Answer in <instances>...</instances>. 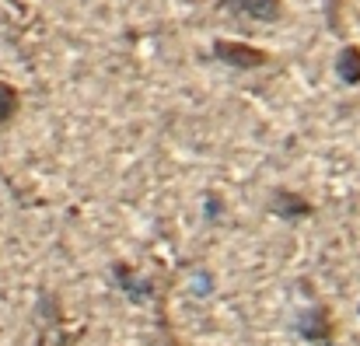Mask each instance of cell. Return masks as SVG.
<instances>
[{"label": "cell", "instance_id": "1", "mask_svg": "<svg viewBox=\"0 0 360 346\" xmlns=\"http://www.w3.org/2000/svg\"><path fill=\"white\" fill-rule=\"evenodd\" d=\"M214 56L231 67V70H259L269 63V53L259 49V46H248L238 39H214Z\"/></svg>", "mask_w": 360, "mask_h": 346}, {"label": "cell", "instance_id": "2", "mask_svg": "<svg viewBox=\"0 0 360 346\" xmlns=\"http://www.w3.org/2000/svg\"><path fill=\"white\" fill-rule=\"evenodd\" d=\"M297 336L301 340H308V343L315 346H326L336 340V319H333V312L326 308V305H311V308H304L301 315H297Z\"/></svg>", "mask_w": 360, "mask_h": 346}, {"label": "cell", "instance_id": "3", "mask_svg": "<svg viewBox=\"0 0 360 346\" xmlns=\"http://www.w3.org/2000/svg\"><path fill=\"white\" fill-rule=\"evenodd\" d=\"M39 312L49 315V322L42 319V326H39V346H74L77 343V333H67V329H63V315H60L56 294H42Z\"/></svg>", "mask_w": 360, "mask_h": 346}, {"label": "cell", "instance_id": "4", "mask_svg": "<svg viewBox=\"0 0 360 346\" xmlns=\"http://www.w3.org/2000/svg\"><path fill=\"white\" fill-rule=\"evenodd\" d=\"M269 214L280 217V221H308V217L315 214V203L304 200L301 193L280 186V189H273V196H269Z\"/></svg>", "mask_w": 360, "mask_h": 346}, {"label": "cell", "instance_id": "5", "mask_svg": "<svg viewBox=\"0 0 360 346\" xmlns=\"http://www.w3.org/2000/svg\"><path fill=\"white\" fill-rule=\"evenodd\" d=\"M112 276H116V283H120L122 290L129 294V301H150L154 297V287H158V280H150V276H140L129 262H112Z\"/></svg>", "mask_w": 360, "mask_h": 346}, {"label": "cell", "instance_id": "6", "mask_svg": "<svg viewBox=\"0 0 360 346\" xmlns=\"http://www.w3.org/2000/svg\"><path fill=\"white\" fill-rule=\"evenodd\" d=\"M231 14L252 21H276L283 14V0H221Z\"/></svg>", "mask_w": 360, "mask_h": 346}, {"label": "cell", "instance_id": "7", "mask_svg": "<svg viewBox=\"0 0 360 346\" xmlns=\"http://www.w3.org/2000/svg\"><path fill=\"white\" fill-rule=\"evenodd\" d=\"M336 74L343 84H360V46H343L336 53Z\"/></svg>", "mask_w": 360, "mask_h": 346}, {"label": "cell", "instance_id": "8", "mask_svg": "<svg viewBox=\"0 0 360 346\" xmlns=\"http://www.w3.org/2000/svg\"><path fill=\"white\" fill-rule=\"evenodd\" d=\"M21 113V91L7 81H0V129H7Z\"/></svg>", "mask_w": 360, "mask_h": 346}, {"label": "cell", "instance_id": "9", "mask_svg": "<svg viewBox=\"0 0 360 346\" xmlns=\"http://www.w3.org/2000/svg\"><path fill=\"white\" fill-rule=\"evenodd\" d=\"M158 333H161V346H182L179 343V336L172 333V326H168L165 312H158Z\"/></svg>", "mask_w": 360, "mask_h": 346}]
</instances>
